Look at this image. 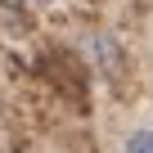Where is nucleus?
<instances>
[{
  "mask_svg": "<svg viewBox=\"0 0 153 153\" xmlns=\"http://www.w3.org/2000/svg\"><path fill=\"white\" fill-rule=\"evenodd\" d=\"M18 5H32V9H54V5H63V0H18Z\"/></svg>",
  "mask_w": 153,
  "mask_h": 153,
  "instance_id": "1",
  "label": "nucleus"
}]
</instances>
